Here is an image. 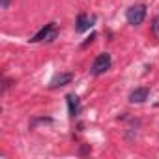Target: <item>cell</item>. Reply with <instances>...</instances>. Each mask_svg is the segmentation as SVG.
I'll use <instances>...</instances> for the list:
<instances>
[{"label": "cell", "instance_id": "8", "mask_svg": "<svg viewBox=\"0 0 159 159\" xmlns=\"http://www.w3.org/2000/svg\"><path fill=\"white\" fill-rule=\"evenodd\" d=\"M152 32H153V36L159 39V15L153 17V21H152Z\"/></svg>", "mask_w": 159, "mask_h": 159}, {"label": "cell", "instance_id": "2", "mask_svg": "<svg viewBox=\"0 0 159 159\" xmlns=\"http://www.w3.org/2000/svg\"><path fill=\"white\" fill-rule=\"evenodd\" d=\"M111 64H112L111 54H109V52H101V54L94 60L90 71H92V75H103L107 69H111Z\"/></svg>", "mask_w": 159, "mask_h": 159}, {"label": "cell", "instance_id": "6", "mask_svg": "<svg viewBox=\"0 0 159 159\" xmlns=\"http://www.w3.org/2000/svg\"><path fill=\"white\" fill-rule=\"evenodd\" d=\"M71 79H73V75L71 73H58L52 81H51V88L54 90V88H60V86H66V84H69L71 83Z\"/></svg>", "mask_w": 159, "mask_h": 159}, {"label": "cell", "instance_id": "1", "mask_svg": "<svg viewBox=\"0 0 159 159\" xmlns=\"http://www.w3.org/2000/svg\"><path fill=\"white\" fill-rule=\"evenodd\" d=\"M144 17H146V6H144V4H135V6H131V8L125 11V19H127V23L133 25V26H139V25L144 21Z\"/></svg>", "mask_w": 159, "mask_h": 159}, {"label": "cell", "instance_id": "3", "mask_svg": "<svg viewBox=\"0 0 159 159\" xmlns=\"http://www.w3.org/2000/svg\"><path fill=\"white\" fill-rule=\"evenodd\" d=\"M54 36H56V25L54 23H49V25H45L30 41L32 43H39V41H52L54 39Z\"/></svg>", "mask_w": 159, "mask_h": 159}, {"label": "cell", "instance_id": "5", "mask_svg": "<svg viewBox=\"0 0 159 159\" xmlns=\"http://www.w3.org/2000/svg\"><path fill=\"white\" fill-rule=\"evenodd\" d=\"M66 99H67V111H69V116L75 118L79 112H81V101H79V98H77L75 94H67Z\"/></svg>", "mask_w": 159, "mask_h": 159}, {"label": "cell", "instance_id": "9", "mask_svg": "<svg viewBox=\"0 0 159 159\" xmlns=\"http://www.w3.org/2000/svg\"><path fill=\"white\" fill-rule=\"evenodd\" d=\"M10 6V0H0V8H2V10H6Z\"/></svg>", "mask_w": 159, "mask_h": 159}, {"label": "cell", "instance_id": "4", "mask_svg": "<svg viewBox=\"0 0 159 159\" xmlns=\"http://www.w3.org/2000/svg\"><path fill=\"white\" fill-rule=\"evenodd\" d=\"M150 96V88L146 86H140V88H135L131 94H129V101L131 103H144Z\"/></svg>", "mask_w": 159, "mask_h": 159}, {"label": "cell", "instance_id": "7", "mask_svg": "<svg viewBox=\"0 0 159 159\" xmlns=\"http://www.w3.org/2000/svg\"><path fill=\"white\" fill-rule=\"evenodd\" d=\"M90 26H92V19H90L88 15H84V13L79 15V19H77V26H75L77 32H86V30H90Z\"/></svg>", "mask_w": 159, "mask_h": 159}, {"label": "cell", "instance_id": "10", "mask_svg": "<svg viewBox=\"0 0 159 159\" xmlns=\"http://www.w3.org/2000/svg\"><path fill=\"white\" fill-rule=\"evenodd\" d=\"M94 38H96V34H90V38H88V39H86V41L83 43V47H86L88 43H92V39H94Z\"/></svg>", "mask_w": 159, "mask_h": 159}]
</instances>
